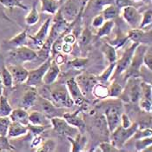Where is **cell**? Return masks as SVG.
I'll return each instance as SVG.
<instances>
[{
  "label": "cell",
  "instance_id": "cell-1",
  "mask_svg": "<svg viewBox=\"0 0 152 152\" xmlns=\"http://www.w3.org/2000/svg\"><path fill=\"white\" fill-rule=\"evenodd\" d=\"M50 88V101L59 108H70L74 105L69 91L65 84L55 83L49 85Z\"/></svg>",
  "mask_w": 152,
  "mask_h": 152
},
{
  "label": "cell",
  "instance_id": "cell-2",
  "mask_svg": "<svg viewBox=\"0 0 152 152\" xmlns=\"http://www.w3.org/2000/svg\"><path fill=\"white\" fill-rule=\"evenodd\" d=\"M124 113L123 104L120 100H114L108 104L104 110V117L108 130L111 133L117 126L120 125L121 116Z\"/></svg>",
  "mask_w": 152,
  "mask_h": 152
},
{
  "label": "cell",
  "instance_id": "cell-3",
  "mask_svg": "<svg viewBox=\"0 0 152 152\" xmlns=\"http://www.w3.org/2000/svg\"><path fill=\"white\" fill-rule=\"evenodd\" d=\"M138 129L137 123H132V124L129 128H124L123 126L119 125L111 132V143L117 147V149H121L126 142L130 139L135 132Z\"/></svg>",
  "mask_w": 152,
  "mask_h": 152
},
{
  "label": "cell",
  "instance_id": "cell-4",
  "mask_svg": "<svg viewBox=\"0 0 152 152\" xmlns=\"http://www.w3.org/2000/svg\"><path fill=\"white\" fill-rule=\"evenodd\" d=\"M37 58L34 50L26 45L13 48L9 51V60L13 64H22L27 62H32Z\"/></svg>",
  "mask_w": 152,
  "mask_h": 152
},
{
  "label": "cell",
  "instance_id": "cell-5",
  "mask_svg": "<svg viewBox=\"0 0 152 152\" xmlns=\"http://www.w3.org/2000/svg\"><path fill=\"white\" fill-rule=\"evenodd\" d=\"M122 100L126 102L137 103L141 97V81L138 77H130L128 78L127 84L119 96Z\"/></svg>",
  "mask_w": 152,
  "mask_h": 152
},
{
  "label": "cell",
  "instance_id": "cell-6",
  "mask_svg": "<svg viewBox=\"0 0 152 152\" xmlns=\"http://www.w3.org/2000/svg\"><path fill=\"white\" fill-rule=\"evenodd\" d=\"M140 44L137 43H132L129 48H127L125 50V51L124 52L123 56L119 59H117L116 62V67L114 72L110 77V79H115L117 77L121 76L123 73H124V71L127 70V68L129 67V65L131 63V60L133 58L134 52L137 49V47Z\"/></svg>",
  "mask_w": 152,
  "mask_h": 152
},
{
  "label": "cell",
  "instance_id": "cell-7",
  "mask_svg": "<svg viewBox=\"0 0 152 152\" xmlns=\"http://www.w3.org/2000/svg\"><path fill=\"white\" fill-rule=\"evenodd\" d=\"M59 11L66 22L72 23L78 15L83 12V9L81 8L79 0H64L63 5L59 7Z\"/></svg>",
  "mask_w": 152,
  "mask_h": 152
},
{
  "label": "cell",
  "instance_id": "cell-8",
  "mask_svg": "<svg viewBox=\"0 0 152 152\" xmlns=\"http://www.w3.org/2000/svg\"><path fill=\"white\" fill-rule=\"evenodd\" d=\"M147 48H148L147 45H141V44L137 47V49L134 52L132 60H131V63L129 65V67L127 68V70L124 71V72H126L127 78H129L130 77H139L141 66L142 64V57H143V54H144L145 50H147Z\"/></svg>",
  "mask_w": 152,
  "mask_h": 152
},
{
  "label": "cell",
  "instance_id": "cell-9",
  "mask_svg": "<svg viewBox=\"0 0 152 152\" xmlns=\"http://www.w3.org/2000/svg\"><path fill=\"white\" fill-rule=\"evenodd\" d=\"M51 59H52V57H50L45 61H44L37 69L29 70L28 77L24 83L30 87H37L43 84V82H42L43 77L50 64Z\"/></svg>",
  "mask_w": 152,
  "mask_h": 152
},
{
  "label": "cell",
  "instance_id": "cell-10",
  "mask_svg": "<svg viewBox=\"0 0 152 152\" xmlns=\"http://www.w3.org/2000/svg\"><path fill=\"white\" fill-rule=\"evenodd\" d=\"M50 123L52 128L60 136L75 137L79 133L78 129L69 124L63 117H52L50 118Z\"/></svg>",
  "mask_w": 152,
  "mask_h": 152
},
{
  "label": "cell",
  "instance_id": "cell-11",
  "mask_svg": "<svg viewBox=\"0 0 152 152\" xmlns=\"http://www.w3.org/2000/svg\"><path fill=\"white\" fill-rule=\"evenodd\" d=\"M75 80L85 97L88 95L91 94L93 87L98 83L95 75L84 70H83L75 77Z\"/></svg>",
  "mask_w": 152,
  "mask_h": 152
},
{
  "label": "cell",
  "instance_id": "cell-12",
  "mask_svg": "<svg viewBox=\"0 0 152 152\" xmlns=\"http://www.w3.org/2000/svg\"><path fill=\"white\" fill-rule=\"evenodd\" d=\"M120 14L122 15L124 20L129 24L132 29L139 28L142 20V14L138 11L137 7L129 5L121 9Z\"/></svg>",
  "mask_w": 152,
  "mask_h": 152
},
{
  "label": "cell",
  "instance_id": "cell-13",
  "mask_svg": "<svg viewBox=\"0 0 152 152\" xmlns=\"http://www.w3.org/2000/svg\"><path fill=\"white\" fill-rule=\"evenodd\" d=\"M35 105L39 106V110H37L44 113L50 119L55 117H63V115L60 114V112L64 111V108L57 107V106L54 105L50 100H47L45 98H43L39 96L37 97V100L36 102Z\"/></svg>",
  "mask_w": 152,
  "mask_h": 152
},
{
  "label": "cell",
  "instance_id": "cell-14",
  "mask_svg": "<svg viewBox=\"0 0 152 152\" xmlns=\"http://www.w3.org/2000/svg\"><path fill=\"white\" fill-rule=\"evenodd\" d=\"M85 104L79 106V109L74 112H64L63 114V118L71 126L76 127L79 130L80 133H84L86 126H85V122L83 119L82 117H80V113L83 111Z\"/></svg>",
  "mask_w": 152,
  "mask_h": 152
},
{
  "label": "cell",
  "instance_id": "cell-15",
  "mask_svg": "<svg viewBox=\"0 0 152 152\" xmlns=\"http://www.w3.org/2000/svg\"><path fill=\"white\" fill-rule=\"evenodd\" d=\"M65 86L69 91L71 99L74 102V104H77L78 106L85 104L86 97L84 96V95L82 93L80 88L78 87L77 83L75 80V77L69 78L65 83Z\"/></svg>",
  "mask_w": 152,
  "mask_h": 152
},
{
  "label": "cell",
  "instance_id": "cell-16",
  "mask_svg": "<svg viewBox=\"0 0 152 152\" xmlns=\"http://www.w3.org/2000/svg\"><path fill=\"white\" fill-rule=\"evenodd\" d=\"M51 20H52V17L47 18L45 22L42 24V26L40 27V29L37 31V32L35 35L27 36V37L32 41V44L34 45V46L37 47L38 49L43 45V44L45 43V39L48 37Z\"/></svg>",
  "mask_w": 152,
  "mask_h": 152
},
{
  "label": "cell",
  "instance_id": "cell-17",
  "mask_svg": "<svg viewBox=\"0 0 152 152\" xmlns=\"http://www.w3.org/2000/svg\"><path fill=\"white\" fill-rule=\"evenodd\" d=\"M8 70H10L13 78L14 83H24L29 74V70L25 69L22 64H9L7 65Z\"/></svg>",
  "mask_w": 152,
  "mask_h": 152
},
{
  "label": "cell",
  "instance_id": "cell-18",
  "mask_svg": "<svg viewBox=\"0 0 152 152\" xmlns=\"http://www.w3.org/2000/svg\"><path fill=\"white\" fill-rule=\"evenodd\" d=\"M59 74H60V67L52 58L50 64L43 77V80H42L43 84H45V85L52 84L53 83L57 81Z\"/></svg>",
  "mask_w": 152,
  "mask_h": 152
},
{
  "label": "cell",
  "instance_id": "cell-19",
  "mask_svg": "<svg viewBox=\"0 0 152 152\" xmlns=\"http://www.w3.org/2000/svg\"><path fill=\"white\" fill-rule=\"evenodd\" d=\"M37 97H38V94L37 91V88L29 86V89L25 91V92L22 96V100L20 104L21 108L27 110L33 108L37 100Z\"/></svg>",
  "mask_w": 152,
  "mask_h": 152
},
{
  "label": "cell",
  "instance_id": "cell-20",
  "mask_svg": "<svg viewBox=\"0 0 152 152\" xmlns=\"http://www.w3.org/2000/svg\"><path fill=\"white\" fill-rule=\"evenodd\" d=\"M29 123L31 124H34V125L45 126L47 129L52 127L51 123H50V119L49 117H47L44 113H42L39 110L31 111L29 114Z\"/></svg>",
  "mask_w": 152,
  "mask_h": 152
},
{
  "label": "cell",
  "instance_id": "cell-21",
  "mask_svg": "<svg viewBox=\"0 0 152 152\" xmlns=\"http://www.w3.org/2000/svg\"><path fill=\"white\" fill-rule=\"evenodd\" d=\"M28 133H29V130L27 128V125H23L18 122L12 121L8 129V132H7V137L16 138V137L25 136Z\"/></svg>",
  "mask_w": 152,
  "mask_h": 152
},
{
  "label": "cell",
  "instance_id": "cell-22",
  "mask_svg": "<svg viewBox=\"0 0 152 152\" xmlns=\"http://www.w3.org/2000/svg\"><path fill=\"white\" fill-rule=\"evenodd\" d=\"M66 138L70 142L72 145L71 151L72 152H80L83 151L85 149V146L87 144V137L83 133H78L77 137H66Z\"/></svg>",
  "mask_w": 152,
  "mask_h": 152
},
{
  "label": "cell",
  "instance_id": "cell-23",
  "mask_svg": "<svg viewBox=\"0 0 152 152\" xmlns=\"http://www.w3.org/2000/svg\"><path fill=\"white\" fill-rule=\"evenodd\" d=\"M9 117L11 121L18 122L23 125H27L29 124V112L27 111V110H24L21 107L12 110Z\"/></svg>",
  "mask_w": 152,
  "mask_h": 152
},
{
  "label": "cell",
  "instance_id": "cell-24",
  "mask_svg": "<svg viewBox=\"0 0 152 152\" xmlns=\"http://www.w3.org/2000/svg\"><path fill=\"white\" fill-rule=\"evenodd\" d=\"M41 3V12L54 15L58 11L60 7L59 1L58 0H39Z\"/></svg>",
  "mask_w": 152,
  "mask_h": 152
},
{
  "label": "cell",
  "instance_id": "cell-25",
  "mask_svg": "<svg viewBox=\"0 0 152 152\" xmlns=\"http://www.w3.org/2000/svg\"><path fill=\"white\" fill-rule=\"evenodd\" d=\"M27 31L24 30L23 31L19 32L18 34L12 37L10 40H8V42L6 43L12 49L13 48H17V47L22 46V45H26V42H27Z\"/></svg>",
  "mask_w": 152,
  "mask_h": 152
},
{
  "label": "cell",
  "instance_id": "cell-26",
  "mask_svg": "<svg viewBox=\"0 0 152 152\" xmlns=\"http://www.w3.org/2000/svg\"><path fill=\"white\" fill-rule=\"evenodd\" d=\"M121 10L112 4H106L101 10V14L103 15L104 20H114L120 14Z\"/></svg>",
  "mask_w": 152,
  "mask_h": 152
},
{
  "label": "cell",
  "instance_id": "cell-27",
  "mask_svg": "<svg viewBox=\"0 0 152 152\" xmlns=\"http://www.w3.org/2000/svg\"><path fill=\"white\" fill-rule=\"evenodd\" d=\"M91 94L96 98L105 99L109 97V87L105 86V84L97 83L93 87Z\"/></svg>",
  "mask_w": 152,
  "mask_h": 152
},
{
  "label": "cell",
  "instance_id": "cell-28",
  "mask_svg": "<svg viewBox=\"0 0 152 152\" xmlns=\"http://www.w3.org/2000/svg\"><path fill=\"white\" fill-rule=\"evenodd\" d=\"M0 75L2 77V81L4 87L5 88H12L14 85L13 82V78H12V74L10 72V70H8L7 66L5 64H3L0 70Z\"/></svg>",
  "mask_w": 152,
  "mask_h": 152
},
{
  "label": "cell",
  "instance_id": "cell-29",
  "mask_svg": "<svg viewBox=\"0 0 152 152\" xmlns=\"http://www.w3.org/2000/svg\"><path fill=\"white\" fill-rule=\"evenodd\" d=\"M144 32L142 31V29L137 28V29H131L128 31L126 37L128 40L132 41L133 43H137V44H142L143 38H144Z\"/></svg>",
  "mask_w": 152,
  "mask_h": 152
},
{
  "label": "cell",
  "instance_id": "cell-30",
  "mask_svg": "<svg viewBox=\"0 0 152 152\" xmlns=\"http://www.w3.org/2000/svg\"><path fill=\"white\" fill-rule=\"evenodd\" d=\"M104 54L105 56L107 61L109 62V64H112V63H116L117 58V49L113 46L110 44H105L104 45Z\"/></svg>",
  "mask_w": 152,
  "mask_h": 152
},
{
  "label": "cell",
  "instance_id": "cell-31",
  "mask_svg": "<svg viewBox=\"0 0 152 152\" xmlns=\"http://www.w3.org/2000/svg\"><path fill=\"white\" fill-rule=\"evenodd\" d=\"M39 18L40 16H39V12L37 9V2H34L31 11L25 17V23L28 25H34L38 22Z\"/></svg>",
  "mask_w": 152,
  "mask_h": 152
},
{
  "label": "cell",
  "instance_id": "cell-32",
  "mask_svg": "<svg viewBox=\"0 0 152 152\" xmlns=\"http://www.w3.org/2000/svg\"><path fill=\"white\" fill-rule=\"evenodd\" d=\"M114 25H115L114 20H106L104 21V23L98 28L96 36L98 37H103L110 35L111 33L112 29L114 28Z\"/></svg>",
  "mask_w": 152,
  "mask_h": 152
},
{
  "label": "cell",
  "instance_id": "cell-33",
  "mask_svg": "<svg viewBox=\"0 0 152 152\" xmlns=\"http://www.w3.org/2000/svg\"><path fill=\"white\" fill-rule=\"evenodd\" d=\"M137 3V2H136L134 0H104V2H103V7L104 5H106V4H112V5L116 6L117 8H118L119 10H121L122 8H124L125 6H129V5L136 6V4Z\"/></svg>",
  "mask_w": 152,
  "mask_h": 152
},
{
  "label": "cell",
  "instance_id": "cell-34",
  "mask_svg": "<svg viewBox=\"0 0 152 152\" xmlns=\"http://www.w3.org/2000/svg\"><path fill=\"white\" fill-rule=\"evenodd\" d=\"M12 106L8 99L4 95L0 96V117H9L12 111Z\"/></svg>",
  "mask_w": 152,
  "mask_h": 152
},
{
  "label": "cell",
  "instance_id": "cell-35",
  "mask_svg": "<svg viewBox=\"0 0 152 152\" xmlns=\"http://www.w3.org/2000/svg\"><path fill=\"white\" fill-rule=\"evenodd\" d=\"M115 67H116V63L110 64V65L107 67V69L100 76L96 77L98 83H103V84H105L108 81H110V77H111L113 72H114Z\"/></svg>",
  "mask_w": 152,
  "mask_h": 152
},
{
  "label": "cell",
  "instance_id": "cell-36",
  "mask_svg": "<svg viewBox=\"0 0 152 152\" xmlns=\"http://www.w3.org/2000/svg\"><path fill=\"white\" fill-rule=\"evenodd\" d=\"M57 143L53 139H48L41 143V145L37 148V152H53L56 151Z\"/></svg>",
  "mask_w": 152,
  "mask_h": 152
},
{
  "label": "cell",
  "instance_id": "cell-37",
  "mask_svg": "<svg viewBox=\"0 0 152 152\" xmlns=\"http://www.w3.org/2000/svg\"><path fill=\"white\" fill-rule=\"evenodd\" d=\"M89 63V58H77L70 62V65L76 70L83 71L86 68Z\"/></svg>",
  "mask_w": 152,
  "mask_h": 152
},
{
  "label": "cell",
  "instance_id": "cell-38",
  "mask_svg": "<svg viewBox=\"0 0 152 152\" xmlns=\"http://www.w3.org/2000/svg\"><path fill=\"white\" fill-rule=\"evenodd\" d=\"M122 92H123L122 85L114 79L113 82L110 83V85L109 87V97L119 98Z\"/></svg>",
  "mask_w": 152,
  "mask_h": 152
},
{
  "label": "cell",
  "instance_id": "cell-39",
  "mask_svg": "<svg viewBox=\"0 0 152 152\" xmlns=\"http://www.w3.org/2000/svg\"><path fill=\"white\" fill-rule=\"evenodd\" d=\"M92 40V33L90 31L89 28H84L82 31V32L79 34L78 37V43L79 45L81 46H85L89 45Z\"/></svg>",
  "mask_w": 152,
  "mask_h": 152
},
{
  "label": "cell",
  "instance_id": "cell-40",
  "mask_svg": "<svg viewBox=\"0 0 152 152\" xmlns=\"http://www.w3.org/2000/svg\"><path fill=\"white\" fill-rule=\"evenodd\" d=\"M151 137L137 139V140H136V142H135V148H136V151H146L147 148L151 147Z\"/></svg>",
  "mask_w": 152,
  "mask_h": 152
},
{
  "label": "cell",
  "instance_id": "cell-41",
  "mask_svg": "<svg viewBox=\"0 0 152 152\" xmlns=\"http://www.w3.org/2000/svg\"><path fill=\"white\" fill-rule=\"evenodd\" d=\"M22 2L23 0H0V4L5 8L12 9V8L18 7L24 11H27L28 10L27 6H25Z\"/></svg>",
  "mask_w": 152,
  "mask_h": 152
},
{
  "label": "cell",
  "instance_id": "cell-42",
  "mask_svg": "<svg viewBox=\"0 0 152 152\" xmlns=\"http://www.w3.org/2000/svg\"><path fill=\"white\" fill-rule=\"evenodd\" d=\"M11 119L9 117H0V136L7 137L8 129L11 124Z\"/></svg>",
  "mask_w": 152,
  "mask_h": 152
},
{
  "label": "cell",
  "instance_id": "cell-43",
  "mask_svg": "<svg viewBox=\"0 0 152 152\" xmlns=\"http://www.w3.org/2000/svg\"><path fill=\"white\" fill-rule=\"evenodd\" d=\"M152 22V12L151 9H149L147 11H145L144 13L142 15V20H141V23L139 25V29L143 30L145 27L149 26L151 24Z\"/></svg>",
  "mask_w": 152,
  "mask_h": 152
},
{
  "label": "cell",
  "instance_id": "cell-44",
  "mask_svg": "<svg viewBox=\"0 0 152 152\" xmlns=\"http://www.w3.org/2000/svg\"><path fill=\"white\" fill-rule=\"evenodd\" d=\"M142 64L145 65L146 68H148L150 70H152V51L151 48L148 47L145 50L143 57H142Z\"/></svg>",
  "mask_w": 152,
  "mask_h": 152
},
{
  "label": "cell",
  "instance_id": "cell-45",
  "mask_svg": "<svg viewBox=\"0 0 152 152\" xmlns=\"http://www.w3.org/2000/svg\"><path fill=\"white\" fill-rule=\"evenodd\" d=\"M152 136V129L151 128H145V129H137V130L135 132L134 136L132 137H134L135 140L141 139V138H144V137H149Z\"/></svg>",
  "mask_w": 152,
  "mask_h": 152
},
{
  "label": "cell",
  "instance_id": "cell-46",
  "mask_svg": "<svg viewBox=\"0 0 152 152\" xmlns=\"http://www.w3.org/2000/svg\"><path fill=\"white\" fill-rule=\"evenodd\" d=\"M16 149L10 143L7 137H1L0 136V151H12Z\"/></svg>",
  "mask_w": 152,
  "mask_h": 152
},
{
  "label": "cell",
  "instance_id": "cell-47",
  "mask_svg": "<svg viewBox=\"0 0 152 152\" xmlns=\"http://www.w3.org/2000/svg\"><path fill=\"white\" fill-rule=\"evenodd\" d=\"M27 128H28L29 132L32 134V136H38V135H41V134L47 129L46 127H45V126L34 125V124H30V123L27 124Z\"/></svg>",
  "mask_w": 152,
  "mask_h": 152
},
{
  "label": "cell",
  "instance_id": "cell-48",
  "mask_svg": "<svg viewBox=\"0 0 152 152\" xmlns=\"http://www.w3.org/2000/svg\"><path fill=\"white\" fill-rule=\"evenodd\" d=\"M101 151L103 152H117L120 151L119 149L115 147L111 142H101L99 145Z\"/></svg>",
  "mask_w": 152,
  "mask_h": 152
},
{
  "label": "cell",
  "instance_id": "cell-49",
  "mask_svg": "<svg viewBox=\"0 0 152 152\" xmlns=\"http://www.w3.org/2000/svg\"><path fill=\"white\" fill-rule=\"evenodd\" d=\"M103 2H104V0H89L85 8L89 9V8L92 7L93 10H96V11L100 10L101 11L103 8Z\"/></svg>",
  "mask_w": 152,
  "mask_h": 152
},
{
  "label": "cell",
  "instance_id": "cell-50",
  "mask_svg": "<svg viewBox=\"0 0 152 152\" xmlns=\"http://www.w3.org/2000/svg\"><path fill=\"white\" fill-rule=\"evenodd\" d=\"M139 101H140L139 102V106H140L141 110H143L146 113H150L151 114L152 110L151 101L145 100V99H140Z\"/></svg>",
  "mask_w": 152,
  "mask_h": 152
},
{
  "label": "cell",
  "instance_id": "cell-51",
  "mask_svg": "<svg viewBox=\"0 0 152 152\" xmlns=\"http://www.w3.org/2000/svg\"><path fill=\"white\" fill-rule=\"evenodd\" d=\"M104 18L103 17V15L100 13V14H96L92 19V22H91V26L93 28H96V29H98L103 23H104Z\"/></svg>",
  "mask_w": 152,
  "mask_h": 152
},
{
  "label": "cell",
  "instance_id": "cell-52",
  "mask_svg": "<svg viewBox=\"0 0 152 152\" xmlns=\"http://www.w3.org/2000/svg\"><path fill=\"white\" fill-rule=\"evenodd\" d=\"M77 41V36L70 31H67L63 35V42L70 45H74Z\"/></svg>",
  "mask_w": 152,
  "mask_h": 152
},
{
  "label": "cell",
  "instance_id": "cell-53",
  "mask_svg": "<svg viewBox=\"0 0 152 152\" xmlns=\"http://www.w3.org/2000/svg\"><path fill=\"white\" fill-rule=\"evenodd\" d=\"M132 124V122L130 121L129 117L128 115H126L125 113H123L121 116V122H120V125L123 126L124 128H129V126Z\"/></svg>",
  "mask_w": 152,
  "mask_h": 152
},
{
  "label": "cell",
  "instance_id": "cell-54",
  "mask_svg": "<svg viewBox=\"0 0 152 152\" xmlns=\"http://www.w3.org/2000/svg\"><path fill=\"white\" fill-rule=\"evenodd\" d=\"M43 140L44 139L42 138V137L40 135H38V136H33V138H32L31 142V148H36V149L38 148L41 145V143L43 142Z\"/></svg>",
  "mask_w": 152,
  "mask_h": 152
},
{
  "label": "cell",
  "instance_id": "cell-55",
  "mask_svg": "<svg viewBox=\"0 0 152 152\" xmlns=\"http://www.w3.org/2000/svg\"><path fill=\"white\" fill-rule=\"evenodd\" d=\"M73 50V45L67 44V43H64L61 47V52L64 54H70V52H72Z\"/></svg>",
  "mask_w": 152,
  "mask_h": 152
},
{
  "label": "cell",
  "instance_id": "cell-56",
  "mask_svg": "<svg viewBox=\"0 0 152 152\" xmlns=\"http://www.w3.org/2000/svg\"><path fill=\"white\" fill-rule=\"evenodd\" d=\"M88 1H89V0H79L80 4H81V8H82V9L84 10V8H85L86 4H87V3H88Z\"/></svg>",
  "mask_w": 152,
  "mask_h": 152
},
{
  "label": "cell",
  "instance_id": "cell-57",
  "mask_svg": "<svg viewBox=\"0 0 152 152\" xmlns=\"http://www.w3.org/2000/svg\"><path fill=\"white\" fill-rule=\"evenodd\" d=\"M4 84H3V81H2V77H1V75H0V96L3 95L4 92Z\"/></svg>",
  "mask_w": 152,
  "mask_h": 152
},
{
  "label": "cell",
  "instance_id": "cell-58",
  "mask_svg": "<svg viewBox=\"0 0 152 152\" xmlns=\"http://www.w3.org/2000/svg\"><path fill=\"white\" fill-rule=\"evenodd\" d=\"M136 2H144V3H150L151 0H134Z\"/></svg>",
  "mask_w": 152,
  "mask_h": 152
},
{
  "label": "cell",
  "instance_id": "cell-59",
  "mask_svg": "<svg viewBox=\"0 0 152 152\" xmlns=\"http://www.w3.org/2000/svg\"><path fill=\"white\" fill-rule=\"evenodd\" d=\"M61 1H64V0H61Z\"/></svg>",
  "mask_w": 152,
  "mask_h": 152
},
{
  "label": "cell",
  "instance_id": "cell-60",
  "mask_svg": "<svg viewBox=\"0 0 152 152\" xmlns=\"http://www.w3.org/2000/svg\"><path fill=\"white\" fill-rule=\"evenodd\" d=\"M58 1H61V0H58Z\"/></svg>",
  "mask_w": 152,
  "mask_h": 152
}]
</instances>
